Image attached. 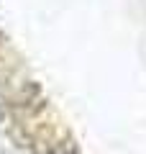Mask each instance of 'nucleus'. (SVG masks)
Masks as SVG:
<instances>
[{
    "instance_id": "nucleus-1",
    "label": "nucleus",
    "mask_w": 146,
    "mask_h": 154,
    "mask_svg": "<svg viewBox=\"0 0 146 154\" xmlns=\"http://www.w3.org/2000/svg\"><path fill=\"white\" fill-rule=\"evenodd\" d=\"M0 116H3V110H0Z\"/></svg>"
}]
</instances>
